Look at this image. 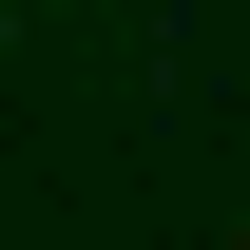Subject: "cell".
<instances>
[{
	"label": "cell",
	"mask_w": 250,
	"mask_h": 250,
	"mask_svg": "<svg viewBox=\"0 0 250 250\" xmlns=\"http://www.w3.org/2000/svg\"><path fill=\"white\" fill-rule=\"evenodd\" d=\"M0 39H20V0H0Z\"/></svg>",
	"instance_id": "obj_1"
}]
</instances>
